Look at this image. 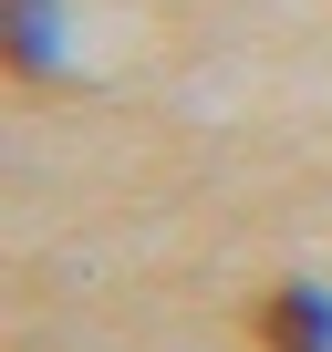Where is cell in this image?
Returning <instances> with one entry per match:
<instances>
[{"label": "cell", "instance_id": "7a4b0ae2", "mask_svg": "<svg viewBox=\"0 0 332 352\" xmlns=\"http://www.w3.org/2000/svg\"><path fill=\"white\" fill-rule=\"evenodd\" d=\"M11 63L52 73V0H11Z\"/></svg>", "mask_w": 332, "mask_h": 352}, {"label": "cell", "instance_id": "6da1fadb", "mask_svg": "<svg viewBox=\"0 0 332 352\" xmlns=\"http://www.w3.org/2000/svg\"><path fill=\"white\" fill-rule=\"evenodd\" d=\"M260 342H270V352H332V300H322V290H280V300L260 311Z\"/></svg>", "mask_w": 332, "mask_h": 352}]
</instances>
